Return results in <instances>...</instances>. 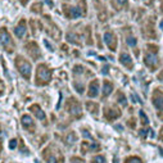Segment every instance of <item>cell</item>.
Segmentation results:
<instances>
[{
    "label": "cell",
    "instance_id": "obj_1",
    "mask_svg": "<svg viewBox=\"0 0 163 163\" xmlns=\"http://www.w3.org/2000/svg\"><path fill=\"white\" fill-rule=\"evenodd\" d=\"M17 60H18V62H17V67H18L21 75L23 76L25 78L28 80L30 76H31V64H30L28 62H26V60L21 59V58H18Z\"/></svg>",
    "mask_w": 163,
    "mask_h": 163
},
{
    "label": "cell",
    "instance_id": "obj_2",
    "mask_svg": "<svg viewBox=\"0 0 163 163\" xmlns=\"http://www.w3.org/2000/svg\"><path fill=\"white\" fill-rule=\"evenodd\" d=\"M52 77V72L48 70L45 66H40L37 68V80L42 81V82H48Z\"/></svg>",
    "mask_w": 163,
    "mask_h": 163
},
{
    "label": "cell",
    "instance_id": "obj_3",
    "mask_svg": "<svg viewBox=\"0 0 163 163\" xmlns=\"http://www.w3.org/2000/svg\"><path fill=\"white\" fill-rule=\"evenodd\" d=\"M68 112L75 114V116H78V114L81 113V107H80V104H78L77 100L70 99V103H68Z\"/></svg>",
    "mask_w": 163,
    "mask_h": 163
},
{
    "label": "cell",
    "instance_id": "obj_4",
    "mask_svg": "<svg viewBox=\"0 0 163 163\" xmlns=\"http://www.w3.org/2000/svg\"><path fill=\"white\" fill-rule=\"evenodd\" d=\"M99 95V82L98 80H94L89 86V96L90 98H96Z\"/></svg>",
    "mask_w": 163,
    "mask_h": 163
},
{
    "label": "cell",
    "instance_id": "obj_5",
    "mask_svg": "<svg viewBox=\"0 0 163 163\" xmlns=\"http://www.w3.org/2000/svg\"><path fill=\"white\" fill-rule=\"evenodd\" d=\"M104 41H105V44L108 45L112 50L116 49V37H114V35L112 34V32L104 34Z\"/></svg>",
    "mask_w": 163,
    "mask_h": 163
},
{
    "label": "cell",
    "instance_id": "obj_6",
    "mask_svg": "<svg viewBox=\"0 0 163 163\" xmlns=\"http://www.w3.org/2000/svg\"><path fill=\"white\" fill-rule=\"evenodd\" d=\"M0 44L4 45V46H8V45L12 44V40H11V36H9L8 31L5 28H3L0 31Z\"/></svg>",
    "mask_w": 163,
    "mask_h": 163
},
{
    "label": "cell",
    "instance_id": "obj_7",
    "mask_svg": "<svg viewBox=\"0 0 163 163\" xmlns=\"http://www.w3.org/2000/svg\"><path fill=\"white\" fill-rule=\"evenodd\" d=\"M144 62H145V64L148 66V67H155L157 66V57L155 55H153V54H146L145 55V58H144Z\"/></svg>",
    "mask_w": 163,
    "mask_h": 163
},
{
    "label": "cell",
    "instance_id": "obj_8",
    "mask_svg": "<svg viewBox=\"0 0 163 163\" xmlns=\"http://www.w3.org/2000/svg\"><path fill=\"white\" fill-rule=\"evenodd\" d=\"M14 34H16L18 37L25 36V34H26V25H25V22H21V23L14 28Z\"/></svg>",
    "mask_w": 163,
    "mask_h": 163
},
{
    "label": "cell",
    "instance_id": "obj_9",
    "mask_svg": "<svg viewBox=\"0 0 163 163\" xmlns=\"http://www.w3.org/2000/svg\"><path fill=\"white\" fill-rule=\"evenodd\" d=\"M70 11H68L67 16L70 17V18H78V17H81V14H82V12H81V8H68Z\"/></svg>",
    "mask_w": 163,
    "mask_h": 163
},
{
    "label": "cell",
    "instance_id": "obj_10",
    "mask_svg": "<svg viewBox=\"0 0 163 163\" xmlns=\"http://www.w3.org/2000/svg\"><path fill=\"white\" fill-rule=\"evenodd\" d=\"M119 62L122 63V64L125 66H130L132 62L131 57H130V54H127V53H122L121 55H119Z\"/></svg>",
    "mask_w": 163,
    "mask_h": 163
},
{
    "label": "cell",
    "instance_id": "obj_11",
    "mask_svg": "<svg viewBox=\"0 0 163 163\" xmlns=\"http://www.w3.org/2000/svg\"><path fill=\"white\" fill-rule=\"evenodd\" d=\"M112 90H113V85H112L111 82H108V81H104V83H103V95L108 96L109 94L112 93Z\"/></svg>",
    "mask_w": 163,
    "mask_h": 163
},
{
    "label": "cell",
    "instance_id": "obj_12",
    "mask_svg": "<svg viewBox=\"0 0 163 163\" xmlns=\"http://www.w3.org/2000/svg\"><path fill=\"white\" fill-rule=\"evenodd\" d=\"M31 111H34L35 116H36L39 119H45V113H44V112H42L37 105H32V107H31Z\"/></svg>",
    "mask_w": 163,
    "mask_h": 163
},
{
    "label": "cell",
    "instance_id": "obj_13",
    "mask_svg": "<svg viewBox=\"0 0 163 163\" xmlns=\"http://www.w3.org/2000/svg\"><path fill=\"white\" fill-rule=\"evenodd\" d=\"M153 104H154L155 108L160 109V111H163V98H160V96H157V98L153 99Z\"/></svg>",
    "mask_w": 163,
    "mask_h": 163
},
{
    "label": "cell",
    "instance_id": "obj_14",
    "mask_svg": "<svg viewBox=\"0 0 163 163\" xmlns=\"http://www.w3.org/2000/svg\"><path fill=\"white\" fill-rule=\"evenodd\" d=\"M22 123H23L25 127H30L34 125V122H32V118L30 116H23L22 117Z\"/></svg>",
    "mask_w": 163,
    "mask_h": 163
},
{
    "label": "cell",
    "instance_id": "obj_15",
    "mask_svg": "<svg viewBox=\"0 0 163 163\" xmlns=\"http://www.w3.org/2000/svg\"><path fill=\"white\" fill-rule=\"evenodd\" d=\"M91 163H105V158L101 157V155H96L91 159Z\"/></svg>",
    "mask_w": 163,
    "mask_h": 163
},
{
    "label": "cell",
    "instance_id": "obj_16",
    "mask_svg": "<svg viewBox=\"0 0 163 163\" xmlns=\"http://www.w3.org/2000/svg\"><path fill=\"white\" fill-rule=\"evenodd\" d=\"M139 114H140V118H141V121H142L141 123H144V125H148V123H149V119H148L146 114H145L144 112L140 111V112H139Z\"/></svg>",
    "mask_w": 163,
    "mask_h": 163
},
{
    "label": "cell",
    "instance_id": "obj_17",
    "mask_svg": "<svg viewBox=\"0 0 163 163\" xmlns=\"http://www.w3.org/2000/svg\"><path fill=\"white\" fill-rule=\"evenodd\" d=\"M76 139H77V137H76V135L72 132V134H70L67 136V142H68V144H72V142L76 141Z\"/></svg>",
    "mask_w": 163,
    "mask_h": 163
},
{
    "label": "cell",
    "instance_id": "obj_18",
    "mask_svg": "<svg viewBox=\"0 0 163 163\" xmlns=\"http://www.w3.org/2000/svg\"><path fill=\"white\" fill-rule=\"evenodd\" d=\"M126 163H142L141 159L137 157H132V158H129V159L126 160Z\"/></svg>",
    "mask_w": 163,
    "mask_h": 163
},
{
    "label": "cell",
    "instance_id": "obj_19",
    "mask_svg": "<svg viewBox=\"0 0 163 163\" xmlns=\"http://www.w3.org/2000/svg\"><path fill=\"white\" fill-rule=\"evenodd\" d=\"M89 150H91V152H94V150H99V144H96V142H91V144L89 145Z\"/></svg>",
    "mask_w": 163,
    "mask_h": 163
},
{
    "label": "cell",
    "instance_id": "obj_20",
    "mask_svg": "<svg viewBox=\"0 0 163 163\" xmlns=\"http://www.w3.org/2000/svg\"><path fill=\"white\" fill-rule=\"evenodd\" d=\"M87 109H89V111H91V109H93L94 113H96V112H98V107H96L94 103H89L87 104Z\"/></svg>",
    "mask_w": 163,
    "mask_h": 163
},
{
    "label": "cell",
    "instance_id": "obj_21",
    "mask_svg": "<svg viewBox=\"0 0 163 163\" xmlns=\"http://www.w3.org/2000/svg\"><path fill=\"white\" fill-rule=\"evenodd\" d=\"M118 101H119V104H122V105H126V98H125V96L123 95H122V94H119V95H118Z\"/></svg>",
    "mask_w": 163,
    "mask_h": 163
},
{
    "label": "cell",
    "instance_id": "obj_22",
    "mask_svg": "<svg viewBox=\"0 0 163 163\" xmlns=\"http://www.w3.org/2000/svg\"><path fill=\"white\" fill-rule=\"evenodd\" d=\"M127 44H129L130 46H135V45H136V40H135L134 37H129V40H127Z\"/></svg>",
    "mask_w": 163,
    "mask_h": 163
},
{
    "label": "cell",
    "instance_id": "obj_23",
    "mask_svg": "<svg viewBox=\"0 0 163 163\" xmlns=\"http://www.w3.org/2000/svg\"><path fill=\"white\" fill-rule=\"evenodd\" d=\"M16 146H17V140L16 139L11 140V141H9V148H11V149H14Z\"/></svg>",
    "mask_w": 163,
    "mask_h": 163
},
{
    "label": "cell",
    "instance_id": "obj_24",
    "mask_svg": "<svg viewBox=\"0 0 163 163\" xmlns=\"http://www.w3.org/2000/svg\"><path fill=\"white\" fill-rule=\"evenodd\" d=\"M75 86H76V89H77V93H80V94H82V91H83V86L82 85H78V83H75Z\"/></svg>",
    "mask_w": 163,
    "mask_h": 163
},
{
    "label": "cell",
    "instance_id": "obj_25",
    "mask_svg": "<svg viewBox=\"0 0 163 163\" xmlns=\"http://www.w3.org/2000/svg\"><path fill=\"white\" fill-rule=\"evenodd\" d=\"M108 70H109V66H104V68L101 70V73L103 75H108Z\"/></svg>",
    "mask_w": 163,
    "mask_h": 163
},
{
    "label": "cell",
    "instance_id": "obj_26",
    "mask_svg": "<svg viewBox=\"0 0 163 163\" xmlns=\"http://www.w3.org/2000/svg\"><path fill=\"white\" fill-rule=\"evenodd\" d=\"M82 135H83V137H87V139H91V135L89 134V131H86V130H83V131H82Z\"/></svg>",
    "mask_w": 163,
    "mask_h": 163
},
{
    "label": "cell",
    "instance_id": "obj_27",
    "mask_svg": "<svg viewBox=\"0 0 163 163\" xmlns=\"http://www.w3.org/2000/svg\"><path fill=\"white\" fill-rule=\"evenodd\" d=\"M44 44L46 45V48H48V49H49V50H53V46L49 44V42H48V40H44Z\"/></svg>",
    "mask_w": 163,
    "mask_h": 163
},
{
    "label": "cell",
    "instance_id": "obj_28",
    "mask_svg": "<svg viewBox=\"0 0 163 163\" xmlns=\"http://www.w3.org/2000/svg\"><path fill=\"white\" fill-rule=\"evenodd\" d=\"M71 163H83L81 159H78V158H73L72 160H71Z\"/></svg>",
    "mask_w": 163,
    "mask_h": 163
},
{
    "label": "cell",
    "instance_id": "obj_29",
    "mask_svg": "<svg viewBox=\"0 0 163 163\" xmlns=\"http://www.w3.org/2000/svg\"><path fill=\"white\" fill-rule=\"evenodd\" d=\"M117 3H118V4H126L127 0H117Z\"/></svg>",
    "mask_w": 163,
    "mask_h": 163
},
{
    "label": "cell",
    "instance_id": "obj_30",
    "mask_svg": "<svg viewBox=\"0 0 163 163\" xmlns=\"http://www.w3.org/2000/svg\"><path fill=\"white\" fill-rule=\"evenodd\" d=\"M21 1H22V4H26L27 1H28V0H21Z\"/></svg>",
    "mask_w": 163,
    "mask_h": 163
},
{
    "label": "cell",
    "instance_id": "obj_31",
    "mask_svg": "<svg viewBox=\"0 0 163 163\" xmlns=\"http://www.w3.org/2000/svg\"><path fill=\"white\" fill-rule=\"evenodd\" d=\"M46 3L49 4V5H52V1H50V0H46Z\"/></svg>",
    "mask_w": 163,
    "mask_h": 163
},
{
    "label": "cell",
    "instance_id": "obj_32",
    "mask_svg": "<svg viewBox=\"0 0 163 163\" xmlns=\"http://www.w3.org/2000/svg\"><path fill=\"white\" fill-rule=\"evenodd\" d=\"M159 152H160V154L163 155V149H162V148H160V149H159Z\"/></svg>",
    "mask_w": 163,
    "mask_h": 163
},
{
    "label": "cell",
    "instance_id": "obj_33",
    "mask_svg": "<svg viewBox=\"0 0 163 163\" xmlns=\"http://www.w3.org/2000/svg\"><path fill=\"white\" fill-rule=\"evenodd\" d=\"M160 27H162V28H163V21L160 22Z\"/></svg>",
    "mask_w": 163,
    "mask_h": 163
},
{
    "label": "cell",
    "instance_id": "obj_34",
    "mask_svg": "<svg viewBox=\"0 0 163 163\" xmlns=\"http://www.w3.org/2000/svg\"><path fill=\"white\" fill-rule=\"evenodd\" d=\"M162 139H163V131H162Z\"/></svg>",
    "mask_w": 163,
    "mask_h": 163
}]
</instances>
